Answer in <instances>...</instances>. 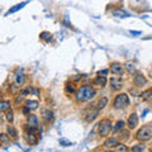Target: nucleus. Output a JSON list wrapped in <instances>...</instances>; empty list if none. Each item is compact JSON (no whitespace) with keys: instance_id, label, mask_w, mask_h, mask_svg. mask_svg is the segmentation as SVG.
Segmentation results:
<instances>
[{"instance_id":"nucleus-21","label":"nucleus","mask_w":152,"mask_h":152,"mask_svg":"<svg viewBox=\"0 0 152 152\" xmlns=\"http://www.w3.org/2000/svg\"><path fill=\"white\" fill-rule=\"evenodd\" d=\"M107 104H108V98L103 96L101 99H99V101H98V105H96V108H98L99 110H101V109H104V108L107 107Z\"/></svg>"},{"instance_id":"nucleus-33","label":"nucleus","mask_w":152,"mask_h":152,"mask_svg":"<svg viewBox=\"0 0 152 152\" xmlns=\"http://www.w3.org/2000/svg\"><path fill=\"white\" fill-rule=\"evenodd\" d=\"M129 33H131L132 36H139V34H141V32H138V31H131Z\"/></svg>"},{"instance_id":"nucleus-10","label":"nucleus","mask_w":152,"mask_h":152,"mask_svg":"<svg viewBox=\"0 0 152 152\" xmlns=\"http://www.w3.org/2000/svg\"><path fill=\"white\" fill-rule=\"evenodd\" d=\"M128 127H129V129H134L136 127L138 126V115L136 113H132L131 115H129V118H128Z\"/></svg>"},{"instance_id":"nucleus-15","label":"nucleus","mask_w":152,"mask_h":152,"mask_svg":"<svg viewBox=\"0 0 152 152\" xmlns=\"http://www.w3.org/2000/svg\"><path fill=\"white\" fill-rule=\"evenodd\" d=\"M27 4V1H23V3H20V4H17L15 6H13V8H10L8 12H6V15H9V14H13V13H15V12H18L19 9H22V8H24V5Z\"/></svg>"},{"instance_id":"nucleus-19","label":"nucleus","mask_w":152,"mask_h":152,"mask_svg":"<svg viewBox=\"0 0 152 152\" xmlns=\"http://www.w3.org/2000/svg\"><path fill=\"white\" fill-rule=\"evenodd\" d=\"M10 108V101L9 100H0V112H6Z\"/></svg>"},{"instance_id":"nucleus-16","label":"nucleus","mask_w":152,"mask_h":152,"mask_svg":"<svg viewBox=\"0 0 152 152\" xmlns=\"http://www.w3.org/2000/svg\"><path fill=\"white\" fill-rule=\"evenodd\" d=\"M124 67H126V70L129 72V74H136V65H134L133 62L127 61V62L124 63Z\"/></svg>"},{"instance_id":"nucleus-13","label":"nucleus","mask_w":152,"mask_h":152,"mask_svg":"<svg viewBox=\"0 0 152 152\" xmlns=\"http://www.w3.org/2000/svg\"><path fill=\"white\" fill-rule=\"evenodd\" d=\"M42 117L46 123H52L53 122V112H51L50 109H42Z\"/></svg>"},{"instance_id":"nucleus-5","label":"nucleus","mask_w":152,"mask_h":152,"mask_svg":"<svg viewBox=\"0 0 152 152\" xmlns=\"http://www.w3.org/2000/svg\"><path fill=\"white\" fill-rule=\"evenodd\" d=\"M99 113H100V110L98 109V108H95V107L88 108V109L84 112V119L86 120L88 123H90V122H93V120L96 119V117L99 115Z\"/></svg>"},{"instance_id":"nucleus-12","label":"nucleus","mask_w":152,"mask_h":152,"mask_svg":"<svg viewBox=\"0 0 152 152\" xmlns=\"http://www.w3.org/2000/svg\"><path fill=\"white\" fill-rule=\"evenodd\" d=\"M14 79H15V84L17 85H22L24 82L25 80V77H24V72H23V70H20V69H18L17 71H15V75H14Z\"/></svg>"},{"instance_id":"nucleus-30","label":"nucleus","mask_w":152,"mask_h":152,"mask_svg":"<svg viewBox=\"0 0 152 152\" xmlns=\"http://www.w3.org/2000/svg\"><path fill=\"white\" fill-rule=\"evenodd\" d=\"M115 151H123V152H126V151H128V148H127V146L124 145H117V148H114Z\"/></svg>"},{"instance_id":"nucleus-24","label":"nucleus","mask_w":152,"mask_h":152,"mask_svg":"<svg viewBox=\"0 0 152 152\" xmlns=\"http://www.w3.org/2000/svg\"><path fill=\"white\" fill-rule=\"evenodd\" d=\"M141 96H142V99L143 100H151L152 99V90L150 89V90L143 91V93L141 94Z\"/></svg>"},{"instance_id":"nucleus-14","label":"nucleus","mask_w":152,"mask_h":152,"mask_svg":"<svg viewBox=\"0 0 152 152\" xmlns=\"http://www.w3.org/2000/svg\"><path fill=\"white\" fill-rule=\"evenodd\" d=\"M94 84L96 85V86H100V88H104L107 85V79L105 76H96V79L94 80Z\"/></svg>"},{"instance_id":"nucleus-28","label":"nucleus","mask_w":152,"mask_h":152,"mask_svg":"<svg viewBox=\"0 0 152 152\" xmlns=\"http://www.w3.org/2000/svg\"><path fill=\"white\" fill-rule=\"evenodd\" d=\"M115 17H119V18H127V17H129L128 15V13H126V12H123V10H115L113 13Z\"/></svg>"},{"instance_id":"nucleus-26","label":"nucleus","mask_w":152,"mask_h":152,"mask_svg":"<svg viewBox=\"0 0 152 152\" xmlns=\"http://www.w3.org/2000/svg\"><path fill=\"white\" fill-rule=\"evenodd\" d=\"M65 90H66V93H67L69 95H70V94H74V93H75V85H74V84H70V82H67V84H66Z\"/></svg>"},{"instance_id":"nucleus-17","label":"nucleus","mask_w":152,"mask_h":152,"mask_svg":"<svg viewBox=\"0 0 152 152\" xmlns=\"http://www.w3.org/2000/svg\"><path fill=\"white\" fill-rule=\"evenodd\" d=\"M6 133H8V136H9V137H12V138H17V137H18L17 129H15L13 126L6 127Z\"/></svg>"},{"instance_id":"nucleus-18","label":"nucleus","mask_w":152,"mask_h":152,"mask_svg":"<svg viewBox=\"0 0 152 152\" xmlns=\"http://www.w3.org/2000/svg\"><path fill=\"white\" fill-rule=\"evenodd\" d=\"M10 142V137L8 134H4V133H0V147L1 146H5Z\"/></svg>"},{"instance_id":"nucleus-31","label":"nucleus","mask_w":152,"mask_h":152,"mask_svg":"<svg viewBox=\"0 0 152 152\" xmlns=\"http://www.w3.org/2000/svg\"><path fill=\"white\" fill-rule=\"evenodd\" d=\"M120 134H123V138H124V139H127L129 137V132L128 131H123V129H122V133H120Z\"/></svg>"},{"instance_id":"nucleus-25","label":"nucleus","mask_w":152,"mask_h":152,"mask_svg":"<svg viewBox=\"0 0 152 152\" xmlns=\"http://www.w3.org/2000/svg\"><path fill=\"white\" fill-rule=\"evenodd\" d=\"M5 119H6V122H9V123H12L13 120H14V114H13V110H12V109H8V110H6Z\"/></svg>"},{"instance_id":"nucleus-11","label":"nucleus","mask_w":152,"mask_h":152,"mask_svg":"<svg viewBox=\"0 0 152 152\" xmlns=\"http://www.w3.org/2000/svg\"><path fill=\"white\" fill-rule=\"evenodd\" d=\"M118 143H119L118 139L114 138V137H112V138H108L107 141L104 142V147H105L107 150H112V148H115Z\"/></svg>"},{"instance_id":"nucleus-35","label":"nucleus","mask_w":152,"mask_h":152,"mask_svg":"<svg viewBox=\"0 0 152 152\" xmlns=\"http://www.w3.org/2000/svg\"><path fill=\"white\" fill-rule=\"evenodd\" d=\"M29 110H31V109H29V108H28L27 105L23 108V113H24V114H28V113H29Z\"/></svg>"},{"instance_id":"nucleus-9","label":"nucleus","mask_w":152,"mask_h":152,"mask_svg":"<svg viewBox=\"0 0 152 152\" xmlns=\"http://www.w3.org/2000/svg\"><path fill=\"white\" fill-rule=\"evenodd\" d=\"M24 138H25V141H27V143L28 145H31V146H34V145H37V142H38V137L36 134H34L33 132H29V133H25L24 134Z\"/></svg>"},{"instance_id":"nucleus-2","label":"nucleus","mask_w":152,"mask_h":152,"mask_svg":"<svg viewBox=\"0 0 152 152\" xmlns=\"http://www.w3.org/2000/svg\"><path fill=\"white\" fill-rule=\"evenodd\" d=\"M136 138L141 142H146L148 139L152 138V126L147 124V126H143L142 128H139L137 133H136Z\"/></svg>"},{"instance_id":"nucleus-32","label":"nucleus","mask_w":152,"mask_h":152,"mask_svg":"<svg viewBox=\"0 0 152 152\" xmlns=\"http://www.w3.org/2000/svg\"><path fill=\"white\" fill-rule=\"evenodd\" d=\"M60 142H61V145H62V146H70V145H72L71 142H67V141H65V139H61Z\"/></svg>"},{"instance_id":"nucleus-23","label":"nucleus","mask_w":152,"mask_h":152,"mask_svg":"<svg viewBox=\"0 0 152 152\" xmlns=\"http://www.w3.org/2000/svg\"><path fill=\"white\" fill-rule=\"evenodd\" d=\"M29 109H32V110H34V109H37L38 108V105H39V103H38L37 100H29V101H27V104H25Z\"/></svg>"},{"instance_id":"nucleus-20","label":"nucleus","mask_w":152,"mask_h":152,"mask_svg":"<svg viewBox=\"0 0 152 152\" xmlns=\"http://www.w3.org/2000/svg\"><path fill=\"white\" fill-rule=\"evenodd\" d=\"M28 123H29L32 127H37L38 126V118H37V115H34V114H29V115H28Z\"/></svg>"},{"instance_id":"nucleus-27","label":"nucleus","mask_w":152,"mask_h":152,"mask_svg":"<svg viewBox=\"0 0 152 152\" xmlns=\"http://www.w3.org/2000/svg\"><path fill=\"white\" fill-rule=\"evenodd\" d=\"M41 38L44 41H47V42H51V39H52V34L48 33V32H42L41 33Z\"/></svg>"},{"instance_id":"nucleus-22","label":"nucleus","mask_w":152,"mask_h":152,"mask_svg":"<svg viewBox=\"0 0 152 152\" xmlns=\"http://www.w3.org/2000/svg\"><path fill=\"white\" fill-rule=\"evenodd\" d=\"M124 120H118V122L115 123V127L113 128V132H119V131H122L123 128H124Z\"/></svg>"},{"instance_id":"nucleus-4","label":"nucleus","mask_w":152,"mask_h":152,"mask_svg":"<svg viewBox=\"0 0 152 152\" xmlns=\"http://www.w3.org/2000/svg\"><path fill=\"white\" fill-rule=\"evenodd\" d=\"M128 105H129V98L126 93L118 94L113 101V107L115 109H123V108H127Z\"/></svg>"},{"instance_id":"nucleus-34","label":"nucleus","mask_w":152,"mask_h":152,"mask_svg":"<svg viewBox=\"0 0 152 152\" xmlns=\"http://www.w3.org/2000/svg\"><path fill=\"white\" fill-rule=\"evenodd\" d=\"M98 75H104V76L108 75V70H101V71L98 72Z\"/></svg>"},{"instance_id":"nucleus-3","label":"nucleus","mask_w":152,"mask_h":152,"mask_svg":"<svg viewBox=\"0 0 152 152\" xmlns=\"http://www.w3.org/2000/svg\"><path fill=\"white\" fill-rule=\"evenodd\" d=\"M112 131V120L110 119H101V122L98 124V133L100 137H107Z\"/></svg>"},{"instance_id":"nucleus-1","label":"nucleus","mask_w":152,"mask_h":152,"mask_svg":"<svg viewBox=\"0 0 152 152\" xmlns=\"http://www.w3.org/2000/svg\"><path fill=\"white\" fill-rule=\"evenodd\" d=\"M96 94L95 89L93 86H89V85H84V86H80L77 90L75 91V96L76 100L79 103H84V101H88L90 99H93Z\"/></svg>"},{"instance_id":"nucleus-29","label":"nucleus","mask_w":152,"mask_h":152,"mask_svg":"<svg viewBox=\"0 0 152 152\" xmlns=\"http://www.w3.org/2000/svg\"><path fill=\"white\" fill-rule=\"evenodd\" d=\"M141 151H145L143 145H136L132 147V152H141Z\"/></svg>"},{"instance_id":"nucleus-6","label":"nucleus","mask_w":152,"mask_h":152,"mask_svg":"<svg viewBox=\"0 0 152 152\" xmlns=\"http://www.w3.org/2000/svg\"><path fill=\"white\" fill-rule=\"evenodd\" d=\"M110 88L114 91H118L123 88V79L120 76H113L110 79Z\"/></svg>"},{"instance_id":"nucleus-8","label":"nucleus","mask_w":152,"mask_h":152,"mask_svg":"<svg viewBox=\"0 0 152 152\" xmlns=\"http://www.w3.org/2000/svg\"><path fill=\"white\" fill-rule=\"evenodd\" d=\"M133 82H134L136 86H143V85H146L147 80H146V77L142 74H137V72H136L134 77H133Z\"/></svg>"},{"instance_id":"nucleus-7","label":"nucleus","mask_w":152,"mask_h":152,"mask_svg":"<svg viewBox=\"0 0 152 152\" xmlns=\"http://www.w3.org/2000/svg\"><path fill=\"white\" fill-rule=\"evenodd\" d=\"M110 71H112L113 74H115V75H123V72H124V69H123L122 63L113 62L112 65H110Z\"/></svg>"}]
</instances>
